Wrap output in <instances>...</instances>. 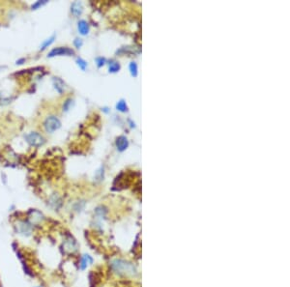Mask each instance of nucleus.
<instances>
[{
    "label": "nucleus",
    "instance_id": "1",
    "mask_svg": "<svg viewBox=\"0 0 290 287\" xmlns=\"http://www.w3.org/2000/svg\"><path fill=\"white\" fill-rule=\"evenodd\" d=\"M44 127H45V130L47 132L52 133L61 127V122L58 119V117H56V116H54V115H51V116H48V117L46 119L45 123H44Z\"/></svg>",
    "mask_w": 290,
    "mask_h": 287
},
{
    "label": "nucleus",
    "instance_id": "2",
    "mask_svg": "<svg viewBox=\"0 0 290 287\" xmlns=\"http://www.w3.org/2000/svg\"><path fill=\"white\" fill-rule=\"evenodd\" d=\"M25 139L29 145L34 146V147H39V146H41L45 143L44 136H43L42 134L38 133V132H35L26 134Z\"/></svg>",
    "mask_w": 290,
    "mask_h": 287
},
{
    "label": "nucleus",
    "instance_id": "3",
    "mask_svg": "<svg viewBox=\"0 0 290 287\" xmlns=\"http://www.w3.org/2000/svg\"><path fill=\"white\" fill-rule=\"evenodd\" d=\"M73 54V50H71L69 47H56L52 50L51 52L48 53V57H53V56H59V55H72Z\"/></svg>",
    "mask_w": 290,
    "mask_h": 287
},
{
    "label": "nucleus",
    "instance_id": "4",
    "mask_svg": "<svg viewBox=\"0 0 290 287\" xmlns=\"http://www.w3.org/2000/svg\"><path fill=\"white\" fill-rule=\"evenodd\" d=\"M129 146V140L126 136H120L119 137H117L116 139V147L118 149V151L123 152L125 151Z\"/></svg>",
    "mask_w": 290,
    "mask_h": 287
},
{
    "label": "nucleus",
    "instance_id": "5",
    "mask_svg": "<svg viewBox=\"0 0 290 287\" xmlns=\"http://www.w3.org/2000/svg\"><path fill=\"white\" fill-rule=\"evenodd\" d=\"M53 85H54V87H55V89H56V91L58 93L62 94L65 91V87H66L65 83H64V81L61 78L54 77L53 78Z\"/></svg>",
    "mask_w": 290,
    "mask_h": 287
},
{
    "label": "nucleus",
    "instance_id": "6",
    "mask_svg": "<svg viewBox=\"0 0 290 287\" xmlns=\"http://www.w3.org/2000/svg\"><path fill=\"white\" fill-rule=\"evenodd\" d=\"M77 28H78V31L82 35H87L88 32H89V25H88V22L86 20H79L78 23H77Z\"/></svg>",
    "mask_w": 290,
    "mask_h": 287
},
{
    "label": "nucleus",
    "instance_id": "7",
    "mask_svg": "<svg viewBox=\"0 0 290 287\" xmlns=\"http://www.w3.org/2000/svg\"><path fill=\"white\" fill-rule=\"evenodd\" d=\"M71 11L73 16L76 17H78L79 15H81L82 11H83V7H82V4L81 2H75L72 4V7H71Z\"/></svg>",
    "mask_w": 290,
    "mask_h": 287
},
{
    "label": "nucleus",
    "instance_id": "8",
    "mask_svg": "<svg viewBox=\"0 0 290 287\" xmlns=\"http://www.w3.org/2000/svg\"><path fill=\"white\" fill-rule=\"evenodd\" d=\"M17 226H18V228H21V229H18V231H20L21 234L25 235L30 232V225L28 223H25L24 222H20V224H18Z\"/></svg>",
    "mask_w": 290,
    "mask_h": 287
},
{
    "label": "nucleus",
    "instance_id": "9",
    "mask_svg": "<svg viewBox=\"0 0 290 287\" xmlns=\"http://www.w3.org/2000/svg\"><path fill=\"white\" fill-rule=\"evenodd\" d=\"M91 263H92V258L90 257L89 255H84L82 257V259H81V267L82 270H84V269L87 267L89 264H91Z\"/></svg>",
    "mask_w": 290,
    "mask_h": 287
},
{
    "label": "nucleus",
    "instance_id": "10",
    "mask_svg": "<svg viewBox=\"0 0 290 287\" xmlns=\"http://www.w3.org/2000/svg\"><path fill=\"white\" fill-rule=\"evenodd\" d=\"M116 108H117V110H119L121 112H126L128 110V106L126 105L125 101H123V100H121V101H119L118 102H117Z\"/></svg>",
    "mask_w": 290,
    "mask_h": 287
},
{
    "label": "nucleus",
    "instance_id": "11",
    "mask_svg": "<svg viewBox=\"0 0 290 287\" xmlns=\"http://www.w3.org/2000/svg\"><path fill=\"white\" fill-rule=\"evenodd\" d=\"M54 39H55V35H52L51 38H48L47 41H45L44 42V44L42 45V47H41V50H45L47 47H48L49 46H51L52 43L54 42Z\"/></svg>",
    "mask_w": 290,
    "mask_h": 287
},
{
    "label": "nucleus",
    "instance_id": "12",
    "mask_svg": "<svg viewBox=\"0 0 290 287\" xmlns=\"http://www.w3.org/2000/svg\"><path fill=\"white\" fill-rule=\"evenodd\" d=\"M108 70H109L110 73H116V72H118V71L120 70V65H119V63H117V62L110 63V64H109Z\"/></svg>",
    "mask_w": 290,
    "mask_h": 287
},
{
    "label": "nucleus",
    "instance_id": "13",
    "mask_svg": "<svg viewBox=\"0 0 290 287\" xmlns=\"http://www.w3.org/2000/svg\"><path fill=\"white\" fill-rule=\"evenodd\" d=\"M130 71H131V74L133 76H137V65L135 62H132L130 64Z\"/></svg>",
    "mask_w": 290,
    "mask_h": 287
},
{
    "label": "nucleus",
    "instance_id": "14",
    "mask_svg": "<svg viewBox=\"0 0 290 287\" xmlns=\"http://www.w3.org/2000/svg\"><path fill=\"white\" fill-rule=\"evenodd\" d=\"M73 103V101L72 99H68L66 102H64V105H63V110L64 111H68L69 109H71Z\"/></svg>",
    "mask_w": 290,
    "mask_h": 287
},
{
    "label": "nucleus",
    "instance_id": "15",
    "mask_svg": "<svg viewBox=\"0 0 290 287\" xmlns=\"http://www.w3.org/2000/svg\"><path fill=\"white\" fill-rule=\"evenodd\" d=\"M77 63L79 68H81L82 71H85L86 68H87V63H86L85 61L83 59H81V58H77Z\"/></svg>",
    "mask_w": 290,
    "mask_h": 287
},
{
    "label": "nucleus",
    "instance_id": "16",
    "mask_svg": "<svg viewBox=\"0 0 290 287\" xmlns=\"http://www.w3.org/2000/svg\"><path fill=\"white\" fill-rule=\"evenodd\" d=\"M73 248H75V247H73V242L72 240H67L65 242V245H64L65 250H68V252H72Z\"/></svg>",
    "mask_w": 290,
    "mask_h": 287
},
{
    "label": "nucleus",
    "instance_id": "17",
    "mask_svg": "<svg viewBox=\"0 0 290 287\" xmlns=\"http://www.w3.org/2000/svg\"><path fill=\"white\" fill-rule=\"evenodd\" d=\"M96 62H97L98 67H99V68H100V67L104 66V63H106V59L103 58V57H99V58H97V59H96Z\"/></svg>",
    "mask_w": 290,
    "mask_h": 287
},
{
    "label": "nucleus",
    "instance_id": "18",
    "mask_svg": "<svg viewBox=\"0 0 290 287\" xmlns=\"http://www.w3.org/2000/svg\"><path fill=\"white\" fill-rule=\"evenodd\" d=\"M46 3H47V1H38L37 3H35L34 5H32V9H33V10H36L37 8H39L40 6L44 5V4H46Z\"/></svg>",
    "mask_w": 290,
    "mask_h": 287
},
{
    "label": "nucleus",
    "instance_id": "19",
    "mask_svg": "<svg viewBox=\"0 0 290 287\" xmlns=\"http://www.w3.org/2000/svg\"><path fill=\"white\" fill-rule=\"evenodd\" d=\"M73 44H75L76 47L79 48V47H81L82 46V40H81V39L77 38V39L75 40V42H73Z\"/></svg>",
    "mask_w": 290,
    "mask_h": 287
}]
</instances>
